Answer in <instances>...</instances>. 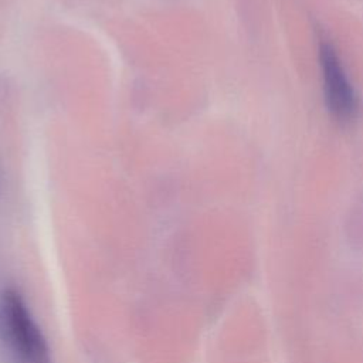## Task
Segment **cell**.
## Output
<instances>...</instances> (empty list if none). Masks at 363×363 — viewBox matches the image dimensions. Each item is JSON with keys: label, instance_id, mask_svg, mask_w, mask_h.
Here are the masks:
<instances>
[{"label": "cell", "instance_id": "1", "mask_svg": "<svg viewBox=\"0 0 363 363\" xmlns=\"http://www.w3.org/2000/svg\"><path fill=\"white\" fill-rule=\"evenodd\" d=\"M0 343L14 363H52L45 335L13 286L0 291Z\"/></svg>", "mask_w": 363, "mask_h": 363}, {"label": "cell", "instance_id": "2", "mask_svg": "<svg viewBox=\"0 0 363 363\" xmlns=\"http://www.w3.org/2000/svg\"><path fill=\"white\" fill-rule=\"evenodd\" d=\"M319 58L323 72L322 75L326 106L337 122H350L357 112V99L345 74L340 60L333 47L328 43L320 45Z\"/></svg>", "mask_w": 363, "mask_h": 363}]
</instances>
